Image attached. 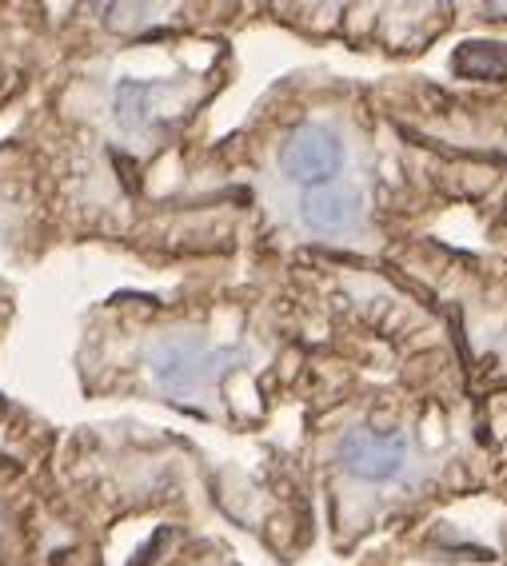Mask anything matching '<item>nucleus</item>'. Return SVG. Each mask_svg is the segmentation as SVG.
Segmentation results:
<instances>
[{"instance_id": "1", "label": "nucleus", "mask_w": 507, "mask_h": 566, "mask_svg": "<svg viewBox=\"0 0 507 566\" xmlns=\"http://www.w3.org/2000/svg\"><path fill=\"white\" fill-rule=\"evenodd\" d=\"M280 168L292 184H304V188H324L332 184V176L344 168V144L340 136L320 124H308V128L292 132L280 153Z\"/></svg>"}, {"instance_id": "2", "label": "nucleus", "mask_w": 507, "mask_h": 566, "mask_svg": "<svg viewBox=\"0 0 507 566\" xmlns=\"http://www.w3.org/2000/svg\"><path fill=\"white\" fill-rule=\"evenodd\" d=\"M340 463L364 483H387L396 479L407 463V436L404 431H375V427H355L340 443Z\"/></svg>"}, {"instance_id": "3", "label": "nucleus", "mask_w": 507, "mask_h": 566, "mask_svg": "<svg viewBox=\"0 0 507 566\" xmlns=\"http://www.w3.org/2000/svg\"><path fill=\"white\" fill-rule=\"evenodd\" d=\"M216 364H220V355H213L208 347L176 339V344H164L161 352L153 355V375L164 391L193 395V391H200L204 384H213Z\"/></svg>"}, {"instance_id": "4", "label": "nucleus", "mask_w": 507, "mask_h": 566, "mask_svg": "<svg viewBox=\"0 0 507 566\" xmlns=\"http://www.w3.org/2000/svg\"><path fill=\"white\" fill-rule=\"evenodd\" d=\"M355 216H360V196L340 184L312 188L304 200V223L312 232H344Z\"/></svg>"}, {"instance_id": "5", "label": "nucleus", "mask_w": 507, "mask_h": 566, "mask_svg": "<svg viewBox=\"0 0 507 566\" xmlns=\"http://www.w3.org/2000/svg\"><path fill=\"white\" fill-rule=\"evenodd\" d=\"M452 72L464 81H496L507 84V44L492 41H467L452 56Z\"/></svg>"}]
</instances>
